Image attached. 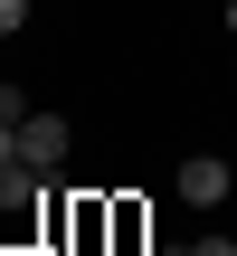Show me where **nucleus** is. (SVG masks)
<instances>
[{
  "mask_svg": "<svg viewBox=\"0 0 237 256\" xmlns=\"http://www.w3.org/2000/svg\"><path fill=\"white\" fill-rule=\"evenodd\" d=\"M38 228H57V238H66V209H48V171L10 162V171H0V247H28Z\"/></svg>",
  "mask_w": 237,
  "mask_h": 256,
  "instance_id": "1",
  "label": "nucleus"
},
{
  "mask_svg": "<svg viewBox=\"0 0 237 256\" xmlns=\"http://www.w3.org/2000/svg\"><path fill=\"white\" fill-rule=\"evenodd\" d=\"M66 142H76V133H66L57 114H28V124H19V162H28V171H57Z\"/></svg>",
  "mask_w": 237,
  "mask_h": 256,
  "instance_id": "2",
  "label": "nucleus"
},
{
  "mask_svg": "<svg viewBox=\"0 0 237 256\" xmlns=\"http://www.w3.org/2000/svg\"><path fill=\"white\" fill-rule=\"evenodd\" d=\"M228 162H218V152H190V162H180V200H190V209H218V200H228Z\"/></svg>",
  "mask_w": 237,
  "mask_h": 256,
  "instance_id": "3",
  "label": "nucleus"
},
{
  "mask_svg": "<svg viewBox=\"0 0 237 256\" xmlns=\"http://www.w3.org/2000/svg\"><path fill=\"white\" fill-rule=\"evenodd\" d=\"M0 124H28V95L19 86H0Z\"/></svg>",
  "mask_w": 237,
  "mask_h": 256,
  "instance_id": "4",
  "label": "nucleus"
},
{
  "mask_svg": "<svg viewBox=\"0 0 237 256\" xmlns=\"http://www.w3.org/2000/svg\"><path fill=\"white\" fill-rule=\"evenodd\" d=\"M28 28V0H0V38H19Z\"/></svg>",
  "mask_w": 237,
  "mask_h": 256,
  "instance_id": "5",
  "label": "nucleus"
},
{
  "mask_svg": "<svg viewBox=\"0 0 237 256\" xmlns=\"http://www.w3.org/2000/svg\"><path fill=\"white\" fill-rule=\"evenodd\" d=\"M10 162H19V124H0V171H10Z\"/></svg>",
  "mask_w": 237,
  "mask_h": 256,
  "instance_id": "6",
  "label": "nucleus"
},
{
  "mask_svg": "<svg viewBox=\"0 0 237 256\" xmlns=\"http://www.w3.org/2000/svg\"><path fill=\"white\" fill-rule=\"evenodd\" d=\"M190 256H237V247H228V238H200V247H190Z\"/></svg>",
  "mask_w": 237,
  "mask_h": 256,
  "instance_id": "7",
  "label": "nucleus"
},
{
  "mask_svg": "<svg viewBox=\"0 0 237 256\" xmlns=\"http://www.w3.org/2000/svg\"><path fill=\"white\" fill-rule=\"evenodd\" d=\"M152 256H190V247H152Z\"/></svg>",
  "mask_w": 237,
  "mask_h": 256,
  "instance_id": "8",
  "label": "nucleus"
},
{
  "mask_svg": "<svg viewBox=\"0 0 237 256\" xmlns=\"http://www.w3.org/2000/svg\"><path fill=\"white\" fill-rule=\"evenodd\" d=\"M228 38H237V0H228Z\"/></svg>",
  "mask_w": 237,
  "mask_h": 256,
  "instance_id": "9",
  "label": "nucleus"
}]
</instances>
